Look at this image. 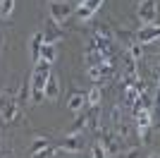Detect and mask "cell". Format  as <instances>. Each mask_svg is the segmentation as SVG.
<instances>
[{"mask_svg": "<svg viewBox=\"0 0 160 158\" xmlns=\"http://www.w3.org/2000/svg\"><path fill=\"white\" fill-rule=\"evenodd\" d=\"M124 158H139V149H132V151H129Z\"/></svg>", "mask_w": 160, "mask_h": 158, "instance_id": "cell-19", "label": "cell"}, {"mask_svg": "<svg viewBox=\"0 0 160 158\" xmlns=\"http://www.w3.org/2000/svg\"><path fill=\"white\" fill-rule=\"evenodd\" d=\"M151 158H160V156H151Z\"/></svg>", "mask_w": 160, "mask_h": 158, "instance_id": "cell-20", "label": "cell"}, {"mask_svg": "<svg viewBox=\"0 0 160 158\" xmlns=\"http://www.w3.org/2000/svg\"><path fill=\"white\" fill-rule=\"evenodd\" d=\"M93 158H108V151L103 149V144H96L93 146Z\"/></svg>", "mask_w": 160, "mask_h": 158, "instance_id": "cell-17", "label": "cell"}, {"mask_svg": "<svg viewBox=\"0 0 160 158\" xmlns=\"http://www.w3.org/2000/svg\"><path fill=\"white\" fill-rule=\"evenodd\" d=\"M55 55H58L55 43H43V48H41V60H46V62H50V65H53Z\"/></svg>", "mask_w": 160, "mask_h": 158, "instance_id": "cell-13", "label": "cell"}, {"mask_svg": "<svg viewBox=\"0 0 160 158\" xmlns=\"http://www.w3.org/2000/svg\"><path fill=\"white\" fill-rule=\"evenodd\" d=\"M58 96H60V84H58V77L50 72V77H48V84H46V98L58 101Z\"/></svg>", "mask_w": 160, "mask_h": 158, "instance_id": "cell-11", "label": "cell"}, {"mask_svg": "<svg viewBox=\"0 0 160 158\" xmlns=\"http://www.w3.org/2000/svg\"><path fill=\"white\" fill-rule=\"evenodd\" d=\"M84 105H86V93H81V91H72L67 108H69L72 113H81V110H84Z\"/></svg>", "mask_w": 160, "mask_h": 158, "instance_id": "cell-9", "label": "cell"}, {"mask_svg": "<svg viewBox=\"0 0 160 158\" xmlns=\"http://www.w3.org/2000/svg\"><path fill=\"white\" fill-rule=\"evenodd\" d=\"M158 10H160V0H141L139 10H136V17L143 26L148 24H158Z\"/></svg>", "mask_w": 160, "mask_h": 158, "instance_id": "cell-4", "label": "cell"}, {"mask_svg": "<svg viewBox=\"0 0 160 158\" xmlns=\"http://www.w3.org/2000/svg\"><path fill=\"white\" fill-rule=\"evenodd\" d=\"M48 77H50V62L38 60L36 67H33V74H31V103H41L46 98Z\"/></svg>", "mask_w": 160, "mask_h": 158, "instance_id": "cell-1", "label": "cell"}, {"mask_svg": "<svg viewBox=\"0 0 160 158\" xmlns=\"http://www.w3.org/2000/svg\"><path fill=\"white\" fill-rule=\"evenodd\" d=\"M58 149H62V151H67V153L81 151V149H84V134L77 132V134H67V137H62L60 144H58Z\"/></svg>", "mask_w": 160, "mask_h": 158, "instance_id": "cell-8", "label": "cell"}, {"mask_svg": "<svg viewBox=\"0 0 160 158\" xmlns=\"http://www.w3.org/2000/svg\"><path fill=\"white\" fill-rule=\"evenodd\" d=\"M103 3H105V0H81L79 7H77V12H74V14H77V19H79V22H88L100 10Z\"/></svg>", "mask_w": 160, "mask_h": 158, "instance_id": "cell-7", "label": "cell"}, {"mask_svg": "<svg viewBox=\"0 0 160 158\" xmlns=\"http://www.w3.org/2000/svg\"><path fill=\"white\" fill-rule=\"evenodd\" d=\"M115 70H117V67H115L112 60L100 62V65H96V67H88V79H91L93 84H98V82H108V79H112Z\"/></svg>", "mask_w": 160, "mask_h": 158, "instance_id": "cell-5", "label": "cell"}, {"mask_svg": "<svg viewBox=\"0 0 160 158\" xmlns=\"http://www.w3.org/2000/svg\"><path fill=\"white\" fill-rule=\"evenodd\" d=\"M0 115H2V122H7V125L19 118V103L12 91H5L0 96Z\"/></svg>", "mask_w": 160, "mask_h": 158, "instance_id": "cell-3", "label": "cell"}, {"mask_svg": "<svg viewBox=\"0 0 160 158\" xmlns=\"http://www.w3.org/2000/svg\"><path fill=\"white\" fill-rule=\"evenodd\" d=\"M43 43H46L43 34H33L31 36V58H33V62L41 60V48H43Z\"/></svg>", "mask_w": 160, "mask_h": 158, "instance_id": "cell-12", "label": "cell"}, {"mask_svg": "<svg viewBox=\"0 0 160 158\" xmlns=\"http://www.w3.org/2000/svg\"><path fill=\"white\" fill-rule=\"evenodd\" d=\"M55 156V149H46V151H41L36 158H53Z\"/></svg>", "mask_w": 160, "mask_h": 158, "instance_id": "cell-18", "label": "cell"}, {"mask_svg": "<svg viewBox=\"0 0 160 158\" xmlns=\"http://www.w3.org/2000/svg\"><path fill=\"white\" fill-rule=\"evenodd\" d=\"M14 12V0H0V17H10Z\"/></svg>", "mask_w": 160, "mask_h": 158, "instance_id": "cell-15", "label": "cell"}, {"mask_svg": "<svg viewBox=\"0 0 160 158\" xmlns=\"http://www.w3.org/2000/svg\"><path fill=\"white\" fill-rule=\"evenodd\" d=\"M134 41H136L139 46H146V43L160 41V24H148V26H141L139 31L134 34Z\"/></svg>", "mask_w": 160, "mask_h": 158, "instance_id": "cell-6", "label": "cell"}, {"mask_svg": "<svg viewBox=\"0 0 160 158\" xmlns=\"http://www.w3.org/2000/svg\"><path fill=\"white\" fill-rule=\"evenodd\" d=\"M108 60H110V58H105L98 48H93V46L86 48V65L88 67H96V65H100V62H108Z\"/></svg>", "mask_w": 160, "mask_h": 158, "instance_id": "cell-10", "label": "cell"}, {"mask_svg": "<svg viewBox=\"0 0 160 158\" xmlns=\"http://www.w3.org/2000/svg\"><path fill=\"white\" fill-rule=\"evenodd\" d=\"M46 149H48V139H46V137H43V139H36V141L31 144V149H29V156L36 158L41 151H46Z\"/></svg>", "mask_w": 160, "mask_h": 158, "instance_id": "cell-14", "label": "cell"}, {"mask_svg": "<svg viewBox=\"0 0 160 158\" xmlns=\"http://www.w3.org/2000/svg\"><path fill=\"white\" fill-rule=\"evenodd\" d=\"M48 12H50V22L62 24L72 17V12H77V0H48Z\"/></svg>", "mask_w": 160, "mask_h": 158, "instance_id": "cell-2", "label": "cell"}, {"mask_svg": "<svg viewBox=\"0 0 160 158\" xmlns=\"http://www.w3.org/2000/svg\"><path fill=\"white\" fill-rule=\"evenodd\" d=\"M86 103L91 105V108H98V103H100V91L98 89H93V91L86 96Z\"/></svg>", "mask_w": 160, "mask_h": 158, "instance_id": "cell-16", "label": "cell"}]
</instances>
